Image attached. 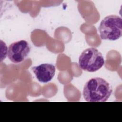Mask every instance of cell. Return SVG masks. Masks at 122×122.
Here are the masks:
<instances>
[{
	"label": "cell",
	"instance_id": "obj_1",
	"mask_svg": "<svg viewBox=\"0 0 122 122\" xmlns=\"http://www.w3.org/2000/svg\"><path fill=\"white\" fill-rule=\"evenodd\" d=\"M112 89L105 79L95 77L85 84L83 89V98L88 102H105L111 95Z\"/></svg>",
	"mask_w": 122,
	"mask_h": 122
},
{
	"label": "cell",
	"instance_id": "obj_2",
	"mask_svg": "<svg viewBox=\"0 0 122 122\" xmlns=\"http://www.w3.org/2000/svg\"><path fill=\"white\" fill-rule=\"evenodd\" d=\"M98 30L102 40H117L122 36V19L116 15L107 16L101 21Z\"/></svg>",
	"mask_w": 122,
	"mask_h": 122
},
{
	"label": "cell",
	"instance_id": "obj_3",
	"mask_svg": "<svg viewBox=\"0 0 122 122\" xmlns=\"http://www.w3.org/2000/svg\"><path fill=\"white\" fill-rule=\"evenodd\" d=\"M104 62L102 53L94 47L84 50L79 58V65L81 69L90 72H94L100 69Z\"/></svg>",
	"mask_w": 122,
	"mask_h": 122
},
{
	"label": "cell",
	"instance_id": "obj_4",
	"mask_svg": "<svg viewBox=\"0 0 122 122\" xmlns=\"http://www.w3.org/2000/svg\"><path fill=\"white\" fill-rule=\"evenodd\" d=\"M30 50L28 42L25 40H20L10 45L8 49L7 56L12 62L20 63L28 56Z\"/></svg>",
	"mask_w": 122,
	"mask_h": 122
},
{
	"label": "cell",
	"instance_id": "obj_5",
	"mask_svg": "<svg viewBox=\"0 0 122 122\" xmlns=\"http://www.w3.org/2000/svg\"><path fill=\"white\" fill-rule=\"evenodd\" d=\"M37 80L41 82L51 81L55 74V66L52 64L42 63L31 68Z\"/></svg>",
	"mask_w": 122,
	"mask_h": 122
}]
</instances>
